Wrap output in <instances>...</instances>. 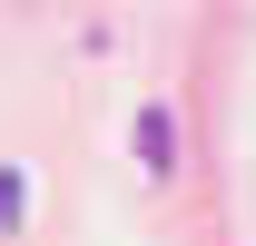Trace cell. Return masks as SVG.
Returning a JSON list of instances; mask_svg holds the SVG:
<instances>
[{"label": "cell", "instance_id": "obj_2", "mask_svg": "<svg viewBox=\"0 0 256 246\" xmlns=\"http://www.w3.org/2000/svg\"><path fill=\"white\" fill-rule=\"evenodd\" d=\"M20 207H30V178H20V168H0V236L20 226Z\"/></svg>", "mask_w": 256, "mask_h": 246}, {"label": "cell", "instance_id": "obj_1", "mask_svg": "<svg viewBox=\"0 0 256 246\" xmlns=\"http://www.w3.org/2000/svg\"><path fill=\"white\" fill-rule=\"evenodd\" d=\"M138 158H148V168H168V158H178V128H168V108H138Z\"/></svg>", "mask_w": 256, "mask_h": 246}]
</instances>
